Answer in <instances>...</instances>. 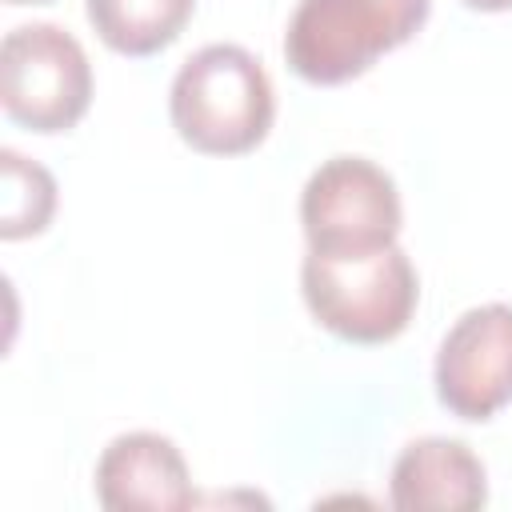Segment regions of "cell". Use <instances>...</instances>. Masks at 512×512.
Masks as SVG:
<instances>
[{
  "instance_id": "obj_1",
  "label": "cell",
  "mask_w": 512,
  "mask_h": 512,
  "mask_svg": "<svg viewBox=\"0 0 512 512\" xmlns=\"http://www.w3.org/2000/svg\"><path fill=\"white\" fill-rule=\"evenodd\" d=\"M168 116L180 140L196 152L240 156L272 128V80L248 48L204 44L180 64L168 92Z\"/></svg>"
},
{
  "instance_id": "obj_2",
  "label": "cell",
  "mask_w": 512,
  "mask_h": 512,
  "mask_svg": "<svg viewBox=\"0 0 512 512\" xmlns=\"http://www.w3.org/2000/svg\"><path fill=\"white\" fill-rule=\"evenodd\" d=\"M300 292L308 312L340 340L384 344L400 336L416 312L420 280L400 244L364 256L308 252L300 264Z\"/></svg>"
},
{
  "instance_id": "obj_3",
  "label": "cell",
  "mask_w": 512,
  "mask_h": 512,
  "mask_svg": "<svg viewBox=\"0 0 512 512\" xmlns=\"http://www.w3.org/2000/svg\"><path fill=\"white\" fill-rule=\"evenodd\" d=\"M432 0H300L288 32V68L308 84H344L412 40Z\"/></svg>"
},
{
  "instance_id": "obj_4",
  "label": "cell",
  "mask_w": 512,
  "mask_h": 512,
  "mask_svg": "<svg viewBox=\"0 0 512 512\" xmlns=\"http://www.w3.org/2000/svg\"><path fill=\"white\" fill-rule=\"evenodd\" d=\"M0 104L32 132H68L92 104V64L60 24H20L0 44Z\"/></svg>"
},
{
  "instance_id": "obj_5",
  "label": "cell",
  "mask_w": 512,
  "mask_h": 512,
  "mask_svg": "<svg viewBox=\"0 0 512 512\" xmlns=\"http://www.w3.org/2000/svg\"><path fill=\"white\" fill-rule=\"evenodd\" d=\"M400 192L396 180L364 156L324 160L300 192V224L308 252L364 256L396 244L400 236Z\"/></svg>"
},
{
  "instance_id": "obj_6",
  "label": "cell",
  "mask_w": 512,
  "mask_h": 512,
  "mask_svg": "<svg viewBox=\"0 0 512 512\" xmlns=\"http://www.w3.org/2000/svg\"><path fill=\"white\" fill-rule=\"evenodd\" d=\"M436 400L460 420H492L512 404V304H480L456 316L432 364Z\"/></svg>"
},
{
  "instance_id": "obj_7",
  "label": "cell",
  "mask_w": 512,
  "mask_h": 512,
  "mask_svg": "<svg viewBox=\"0 0 512 512\" xmlns=\"http://www.w3.org/2000/svg\"><path fill=\"white\" fill-rule=\"evenodd\" d=\"M96 500L108 512H180L196 504V492L168 436L124 432L96 460Z\"/></svg>"
},
{
  "instance_id": "obj_8",
  "label": "cell",
  "mask_w": 512,
  "mask_h": 512,
  "mask_svg": "<svg viewBox=\"0 0 512 512\" xmlns=\"http://www.w3.org/2000/svg\"><path fill=\"white\" fill-rule=\"evenodd\" d=\"M392 508L400 512H472L488 500V476L476 452L452 436H420L392 464Z\"/></svg>"
},
{
  "instance_id": "obj_9",
  "label": "cell",
  "mask_w": 512,
  "mask_h": 512,
  "mask_svg": "<svg viewBox=\"0 0 512 512\" xmlns=\"http://www.w3.org/2000/svg\"><path fill=\"white\" fill-rule=\"evenodd\" d=\"M192 12L196 0H88L96 36L120 56H152L168 48Z\"/></svg>"
},
{
  "instance_id": "obj_10",
  "label": "cell",
  "mask_w": 512,
  "mask_h": 512,
  "mask_svg": "<svg viewBox=\"0 0 512 512\" xmlns=\"http://www.w3.org/2000/svg\"><path fill=\"white\" fill-rule=\"evenodd\" d=\"M0 236L24 240L48 228L56 212V180L44 164L16 148H0Z\"/></svg>"
},
{
  "instance_id": "obj_11",
  "label": "cell",
  "mask_w": 512,
  "mask_h": 512,
  "mask_svg": "<svg viewBox=\"0 0 512 512\" xmlns=\"http://www.w3.org/2000/svg\"><path fill=\"white\" fill-rule=\"evenodd\" d=\"M460 4H468L476 12H508L512 8V0H460Z\"/></svg>"
},
{
  "instance_id": "obj_12",
  "label": "cell",
  "mask_w": 512,
  "mask_h": 512,
  "mask_svg": "<svg viewBox=\"0 0 512 512\" xmlns=\"http://www.w3.org/2000/svg\"><path fill=\"white\" fill-rule=\"evenodd\" d=\"M8 4H48V0H8Z\"/></svg>"
}]
</instances>
